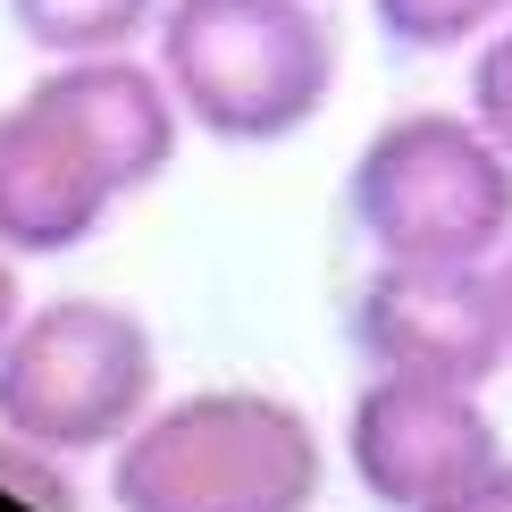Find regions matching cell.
I'll return each instance as SVG.
<instances>
[{
    "label": "cell",
    "mask_w": 512,
    "mask_h": 512,
    "mask_svg": "<svg viewBox=\"0 0 512 512\" xmlns=\"http://www.w3.org/2000/svg\"><path fill=\"white\" fill-rule=\"evenodd\" d=\"M26 261H17V252H0V345H9V328L17 319H26V277H17Z\"/></svg>",
    "instance_id": "obj_14"
},
{
    "label": "cell",
    "mask_w": 512,
    "mask_h": 512,
    "mask_svg": "<svg viewBox=\"0 0 512 512\" xmlns=\"http://www.w3.org/2000/svg\"><path fill=\"white\" fill-rule=\"evenodd\" d=\"M345 345L361 370L496 387L512 378L496 261H370L345 303Z\"/></svg>",
    "instance_id": "obj_5"
},
{
    "label": "cell",
    "mask_w": 512,
    "mask_h": 512,
    "mask_svg": "<svg viewBox=\"0 0 512 512\" xmlns=\"http://www.w3.org/2000/svg\"><path fill=\"white\" fill-rule=\"evenodd\" d=\"M345 227L370 261H496L512 244V152L454 110H395L345 168Z\"/></svg>",
    "instance_id": "obj_3"
},
{
    "label": "cell",
    "mask_w": 512,
    "mask_h": 512,
    "mask_svg": "<svg viewBox=\"0 0 512 512\" xmlns=\"http://www.w3.org/2000/svg\"><path fill=\"white\" fill-rule=\"evenodd\" d=\"M462 101H471V118L512 152V17L487 26L471 51H462Z\"/></svg>",
    "instance_id": "obj_12"
},
{
    "label": "cell",
    "mask_w": 512,
    "mask_h": 512,
    "mask_svg": "<svg viewBox=\"0 0 512 512\" xmlns=\"http://www.w3.org/2000/svg\"><path fill=\"white\" fill-rule=\"evenodd\" d=\"M34 84L76 110V126L126 177V194H152L168 168H177L185 135H194L185 110H177V93H168V76H160V59H152V42L143 51H93V59H42Z\"/></svg>",
    "instance_id": "obj_8"
},
{
    "label": "cell",
    "mask_w": 512,
    "mask_h": 512,
    "mask_svg": "<svg viewBox=\"0 0 512 512\" xmlns=\"http://www.w3.org/2000/svg\"><path fill=\"white\" fill-rule=\"evenodd\" d=\"M504 462V429L487 412V387L412 370H361L345 403V471L378 512H420Z\"/></svg>",
    "instance_id": "obj_6"
},
{
    "label": "cell",
    "mask_w": 512,
    "mask_h": 512,
    "mask_svg": "<svg viewBox=\"0 0 512 512\" xmlns=\"http://www.w3.org/2000/svg\"><path fill=\"white\" fill-rule=\"evenodd\" d=\"M496 286H504V345H512V244L496 252Z\"/></svg>",
    "instance_id": "obj_15"
},
{
    "label": "cell",
    "mask_w": 512,
    "mask_h": 512,
    "mask_svg": "<svg viewBox=\"0 0 512 512\" xmlns=\"http://www.w3.org/2000/svg\"><path fill=\"white\" fill-rule=\"evenodd\" d=\"M420 512H512V454H504V462H487L479 479H462L454 496L420 504Z\"/></svg>",
    "instance_id": "obj_13"
},
{
    "label": "cell",
    "mask_w": 512,
    "mask_h": 512,
    "mask_svg": "<svg viewBox=\"0 0 512 512\" xmlns=\"http://www.w3.org/2000/svg\"><path fill=\"white\" fill-rule=\"evenodd\" d=\"M110 512H319L328 437L277 387L160 395L110 445Z\"/></svg>",
    "instance_id": "obj_1"
},
{
    "label": "cell",
    "mask_w": 512,
    "mask_h": 512,
    "mask_svg": "<svg viewBox=\"0 0 512 512\" xmlns=\"http://www.w3.org/2000/svg\"><path fill=\"white\" fill-rule=\"evenodd\" d=\"M126 202H135L126 177L76 126L68 101H51L42 84L0 101V252H17V261L84 252Z\"/></svg>",
    "instance_id": "obj_7"
},
{
    "label": "cell",
    "mask_w": 512,
    "mask_h": 512,
    "mask_svg": "<svg viewBox=\"0 0 512 512\" xmlns=\"http://www.w3.org/2000/svg\"><path fill=\"white\" fill-rule=\"evenodd\" d=\"M152 59L185 126L227 152H277L336 101L345 42L319 0H168Z\"/></svg>",
    "instance_id": "obj_2"
},
{
    "label": "cell",
    "mask_w": 512,
    "mask_h": 512,
    "mask_svg": "<svg viewBox=\"0 0 512 512\" xmlns=\"http://www.w3.org/2000/svg\"><path fill=\"white\" fill-rule=\"evenodd\" d=\"M370 26L387 34V51H412V59H462L487 26H504L512 0H361Z\"/></svg>",
    "instance_id": "obj_10"
},
{
    "label": "cell",
    "mask_w": 512,
    "mask_h": 512,
    "mask_svg": "<svg viewBox=\"0 0 512 512\" xmlns=\"http://www.w3.org/2000/svg\"><path fill=\"white\" fill-rule=\"evenodd\" d=\"M0 9L34 59H93V51H143L168 0H0Z\"/></svg>",
    "instance_id": "obj_9"
},
{
    "label": "cell",
    "mask_w": 512,
    "mask_h": 512,
    "mask_svg": "<svg viewBox=\"0 0 512 512\" xmlns=\"http://www.w3.org/2000/svg\"><path fill=\"white\" fill-rule=\"evenodd\" d=\"M0 496H17L26 512H84L76 454H59V445H42V437L0 429Z\"/></svg>",
    "instance_id": "obj_11"
},
{
    "label": "cell",
    "mask_w": 512,
    "mask_h": 512,
    "mask_svg": "<svg viewBox=\"0 0 512 512\" xmlns=\"http://www.w3.org/2000/svg\"><path fill=\"white\" fill-rule=\"evenodd\" d=\"M160 403V336L110 294H42L0 345V429L59 454H110Z\"/></svg>",
    "instance_id": "obj_4"
}]
</instances>
